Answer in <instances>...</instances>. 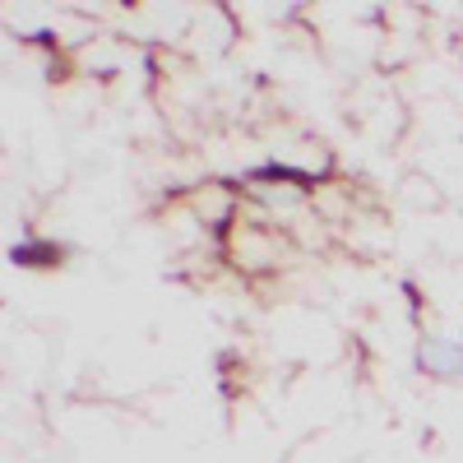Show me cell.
Listing matches in <instances>:
<instances>
[{
	"label": "cell",
	"instance_id": "obj_1",
	"mask_svg": "<svg viewBox=\"0 0 463 463\" xmlns=\"http://www.w3.org/2000/svg\"><path fill=\"white\" fill-rule=\"evenodd\" d=\"M417 366L431 371V375H445V380H458V375H463V343L427 338V343L417 347Z\"/></svg>",
	"mask_w": 463,
	"mask_h": 463
}]
</instances>
